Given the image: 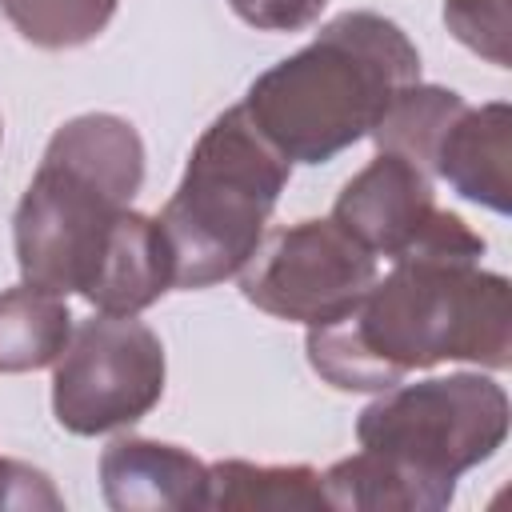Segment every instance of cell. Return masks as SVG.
<instances>
[{
  "label": "cell",
  "instance_id": "6da1fadb",
  "mask_svg": "<svg viewBox=\"0 0 512 512\" xmlns=\"http://www.w3.org/2000/svg\"><path fill=\"white\" fill-rule=\"evenodd\" d=\"M308 364L340 392H384L408 372L512 360V288L480 260H392L336 320L308 328Z\"/></svg>",
  "mask_w": 512,
  "mask_h": 512
},
{
  "label": "cell",
  "instance_id": "7a4b0ae2",
  "mask_svg": "<svg viewBox=\"0 0 512 512\" xmlns=\"http://www.w3.org/2000/svg\"><path fill=\"white\" fill-rule=\"evenodd\" d=\"M508 436V396L492 376L456 372L384 388L356 420L360 452L324 476L328 508L436 512L456 480L484 464Z\"/></svg>",
  "mask_w": 512,
  "mask_h": 512
},
{
  "label": "cell",
  "instance_id": "3957f363",
  "mask_svg": "<svg viewBox=\"0 0 512 512\" xmlns=\"http://www.w3.org/2000/svg\"><path fill=\"white\" fill-rule=\"evenodd\" d=\"M420 80V52L380 12H340L300 52L248 84L244 112L296 164H324L372 136L388 104Z\"/></svg>",
  "mask_w": 512,
  "mask_h": 512
},
{
  "label": "cell",
  "instance_id": "277c9868",
  "mask_svg": "<svg viewBox=\"0 0 512 512\" xmlns=\"http://www.w3.org/2000/svg\"><path fill=\"white\" fill-rule=\"evenodd\" d=\"M144 184V140L116 112H84L64 120L16 216V264L24 284L68 296L88 288L112 224L132 208Z\"/></svg>",
  "mask_w": 512,
  "mask_h": 512
},
{
  "label": "cell",
  "instance_id": "5b68a950",
  "mask_svg": "<svg viewBox=\"0 0 512 512\" xmlns=\"http://www.w3.org/2000/svg\"><path fill=\"white\" fill-rule=\"evenodd\" d=\"M288 176L292 160L252 124L244 104L220 112L156 216L172 248V288L192 292L236 276L256 252Z\"/></svg>",
  "mask_w": 512,
  "mask_h": 512
},
{
  "label": "cell",
  "instance_id": "8992f818",
  "mask_svg": "<svg viewBox=\"0 0 512 512\" xmlns=\"http://www.w3.org/2000/svg\"><path fill=\"white\" fill-rule=\"evenodd\" d=\"M164 344L136 316H88L52 372V412L72 436H100L148 416L164 396Z\"/></svg>",
  "mask_w": 512,
  "mask_h": 512
},
{
  "label": "cell",
  "instance_id": "52a82bcc",
  "mask_svg": "<svg viewBox=\"0 0 512 512\" xmlns=\"http://www.w3.org/2000/svg\"><path fill=\"white\" fill-rule=\"evenodd\" d=\"M236 276L248 304L312 328L344 316L368 292L376 256L328 216L264 232Z\"/></svg>",
  "mask_w": 512,
  "mask_h": 512
},
{
  "label": "cell",
  "instance_id": "ba28073f",
  "mask_svg": "<svg viewBox=\"0 0 512 512\" xmlns=\"http://www.w3.org/2000/svg\"><path fill=\"white\" fill-rule=\"evenodd\" d=\"M332 220L384 260H480L484 236L436 204L432 176L380 152L336 196Z\"/></svg>",
  "mask_w": 512,
  "mask_h": 512
},
{
  "label": "cell",
  "instance_id": "9c48e42d",
  "mask_svg": "<svg viewBox=\"0 0 512 512\" xmlns=\"http://www.w3.org/2000/svg\"><path fill=\"white\" fill-rule=\"evenodd\" d=\"M100 488L116 512L208 508V464L180 444L120 436L100 456Z\"/></svg>",
  "mask_w": 512,
  "mask_h": 512
},
{
  "label": "cell",
  "instance_id": "30bf717a",
  "mask_svg": "<svg viewBox=\"0 0 512 512\" xmlns=\"http://www.w3.org/2000/svg\"><path fill=\"white\" fill-rule=\"evenodd\" d=\"M432 176L448 180L472 204L508 212L512 204V108L500 100L480 104V108L464 104V112L440 136Z\"/></svg>",
  "mask_w": 512,
  "mask_h": 512
},
{
  "label": "cell",
  "instance_id": "8fae6325",
  "mask_svg": "<svg viewBox=\"0 0 512 512\" xmlns=\"http://www.w3.org/2000/svg\"><path fill=\"white\" fill-rule=\"evenodd\" d=\"M172 288V248L156 216L128 208L100 252V264L84 288V300L112 316H136Z\"/></svg>",
  "mask_w": 512,
  "mask_h": 512
},
{
  "label": "cell",
  "instance_id": "7c38bea8",
  "mask_svg": "<svg viewBox=\"0 0 512 512\" xmlns=\"http://www.w3.org/2000/svg\"><path fill=\"white\" fill-rule=\"evenodd\" d=\"M208 508L316 512L328 508V496H324V476L308 464L216 460L208 464Z\"/></svg>",
  "mask_w": 512,
  "mask_h": 512
},
{
  "label": "cell",
  "instance_id": "4fadbf2b",
  "mask_svg": "<svg viewBox=\"0 0 512 512\" xmlns=\"http://www.w3.org/2000/svg\"><path fill=\"white\" fill-rule=\"evenodd\" d=\"M72 336V312L64 296L36 284H12L0 292V372H36L56 364Z\"/></svg>",
  "mask_w": 512,
  "mask_h": 512
},
{
  "label": "cell",
  "instance_id": "5bb4252c",
  "mask_svg": "<svg viewBox=\"0 0 512 512\" xmlns=\"http://www.w3.org/2000/svg\"><path fill=\"white\" fill-rule=\"evenodd\" d=\"M460 112H464V96L460 92L416 80L388 104V112L372 128V140L380 144V152H396L408 164H416L424 176H432L440 136L448 132V124Z\"/></svg>",
  "mask_w": 512,
  "mask_h": 512
},
{
  "label": "cell",
  "instance_id": "9a60e30c",
  "mask_svg": "<svg viewBox=\"0 0 512 512\" xmlns=\"http://www.w3.org/2000/svg\"><path fill=\"white\" fill-rule=\"evenodd\" d=\"M116 4L120 0H0L8 24L48 52L92 44L116 16Z\"/></svg>",
  "mask_w": 512,
  "mask_h": 512
},
{
  "label": "cell",
  "instance_id": "2e32d148",
  "mask_svg": "<svg viewBox=\"0 0 512 512\" xmlns=\"http://www.w3.org/2000/svg\"><path fill=\"white\" fill-rule=\"evenodd\" d=\"M444 24L464 48L508 68V0H444Z\"/></svg>",
  "mask_w": 512,
  "mask_h": 512
},
{
  "label": "cell",
  "instance_id": "e0dca14e",
  "mask_svg": "<svg viewBox=\"0 0 512 512\" xmlns=\"http://www.w3.org/2000/svg\"><path fill=\"white\" fill-rule=\"evenodd\" d=\"M232 12L264 32H300L320 20L328 0H228Z\"/></svg>",
  "mask_w": 512,
  "mask_h": 512
},
{
  "label": "cell",
  "instance_id": "ac0fdd59",
  "mask_svg": "<svg viewBox=\"0 0 512 512\" xmlns=\"http://www.w3.org/2000/svg\"><path fill=\"white\" fill-rule=\"evenodd\" d=\"M0 508H64L48 472L0 456Z\"/></svg>",
  "mask_w": 512,
  "mask_h": 512
}]
</instances>
